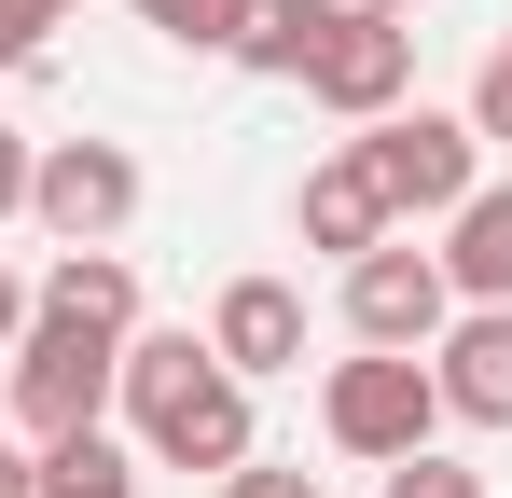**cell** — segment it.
<instances>
[{"instance_id":"obj_15","label":"cell","mask_w":512,"mask_h":498,"mask_svg":"<svg viewBox=\"0 0 512 498\" xmlns=\"http://www.w3.org/2000/svg\"><path fill=\"white\" fill-rule=\"evenodd\" d=\"M139 28L180 42V56H222V42H236V0H139Z\"/></svg>"},{"instance_id":"obj_17","label":"cell","mask_w":512,"mask_h":498,"mask_svg":"<svg viewBox=\"0 0 512 498\" xmlns=\"http://www.w3.org/2000/svg\"><path fill=\"white\" fill-rule=\"evenodd\" d=\"M70 14L56 0H0V70H42V42H56Z\"/></svg>"},{"instance_id":"obj_4","label":"cell","mask_w":512,"mask_h":498,"mask_svg":"<svg viewBox=\"0 0 512 498\" xmlns=\"http://www.w3.org/2000/svg\"><path fill=\"white\" fill-rule=\"evenodd\" d=\"M360 166H374L388 222H443V208H471L485 139H471V111H388V125H360Z\"/></svg>"},{"instance_id":"obj_9","label":"cell","mask_w":512,"mask_h":498,"mask_svg":"<svg viewBox=\"0 0 512 498\" xmlns=\"http://www.w3.org/2000/svg\"><path fill=\"white\" fill-rule=\"evenodd\" d=\"M208 360H222L236 388L305 374V291H291V277H236V291L208 305Z\"/></svg>"},{"instance_id":"obj_16","label":"cell","mask_w":512,"mask_h":498,"mask_svg":"<svg viewBox=\"0 0 512 498\" xmlns=\"http://www.w3.org/2000/svg\"><path fill=\"white\" fill-rule=\"evenodd\" d=\"M388 498H499V485L457 471V457H388Z\"/></svg>"},{"instance_id":"obj_5","label":"cell","mask_w":512,"mask_h":498,"mask_svg":"<svg viewBox=\"0 0 512 498\" xmlns=\"http://www.w3.org/2000/svg\"><path fill=\"white\" fill-rule=\"evenodd\" d=\"M291 83H305L319 111H346V125H388V111L416 97V28H402V14H346V0H333Z\"/></svg>"},{"instance_id":"obj_22","label":"cell","mask_w":512,"mask_h":498,"mask_svg":"<svg viewBox=\"0 0 512 498\" xmlns=\"http://www.w3.org/2000/svg\"><path fill=\"white\" fill-rule=\"evenodd\" d=\"M0 498H42V457H14V443H0Z\"/></svg>"},{"instance_id":"obj_10","label":"cell","mask_w":512,"mask_h":498,"mask_svg":"<svg viewBox=\"0 0 512 498\" xmlns=\"http://www.w3.org/2000/svg\"><path fill=\"white\" fill-rule=\"evenodd\" d=\"M443 291L457 305H512V180H471V208H443Z\"/></svg>"},{"instance_id":"obj_7","label":"cell","mask_w":512,"mask_h":498,"mask_svg":"<svg viewBox=\"0 0 512 498\" xmlns=\"http://www.w3.org/2000/svg\"><path fill=\"white\" fill-rule=\"evenodd\" d=\"M443 319H457V291H443V263H429L416 236H374L360 263H346V332H360V346H416L429 360Z\"/></svg>"},{"instance_id":"obj_19","label":"cell","mask_w":512,"mask_h":498,"mask_svg":"<svg viewBox=\"0 0 512 498\" xmlns=\"http://www.w3.org/2000/svg\"><path fill=\"white\" fill-rule=\"evenodd\" d=\"M222 498H319V471H263V457H236V471H222Z\"/></svg>"},{"instance_id":"obj_23","label":"cell","mask_w":512,"mask_h":498,"mask_svg":"<svg viewBox=\"0 0 512 498\" xmlns=\"http://www.w3.org/2000/svg\"><path fill=\"white\" fill-rule=\"evenodd\" d=\"M346 14H402V28H416V0H346Z\"/></svg>"},{"instance_id":"obj_20","label":"cell","mask_w":512,"mask_h":498,"mask_svg":"<svg viewBox=\"0 0 512 498\" xmlns=\"http://www.w3.org/2000/svg\"><path fill=\"white\" fill-rule=\"evenodd\" d=\"M28 153H42V139H28V125H0V222H28Z\"/></svg>"},{"instance_id":"obj_1","label":"cell","mask_w":512,"mask_h":498,"mask_svg":"<svg viewBox=\"0 0 512 498\" xmlns=\"http://www.w3.org/2000/svg\"><path fill=\"white\" fill-rule=\"evenodd\" d=\"M111 402L139 415V443H153L167 471H236V457H250V388L208 360V332H125Z\"/></svg>"},{"instance_id":"obj_11","label":"cell","mask_w":512,"mask_h":498,"mask_svg":"<svg viewBox=\"0 0 512 498\" xmlns=\"http://www.w3.org/2000/svg\"><path fill=\"white\" fill-rule=\"evenodd\" d=\"M291 222H305V249H333V263H360L374 236H402V222H388V194H374V166H360V139H346L333 166H305Z\"/></svg>"},{"instance_id":"obj_8","label":"cell","mask_w":512,"mask_h":498,"mask_svg":"<svg viewBox=\"0 0 512 498\" xmlns=\"http://www.w3.org/2000/svg\"><path fill=\"white\" fill-rule=\"evenodd\" d=\"M429 388L457 429H512V305H457L429 332Z\"/></svg>"},{"instance_id":"obj_12","label":"cell","mask_w":512,"mask_h":498,"mask_svg":"<svg viewBox=\"0 0 512 498\" xmlns=\"http://www.w3.org/2000/svg\"><path fill=\"white\" fill-rule=\"evenodd\" d=\"M28 305H42V319H97V332H139V263H125V249H56Z\"/></svg>"},{"instance_id":"obj_14","label":"cell","mask_w":512,"mask_h":498,"mask_svg":"<svg viewBox=\"0 0 512 498\" xmlns=\"http://www.w3.org/2000/svg\"><path fill=\"white\" fill-rule=\"evenodd\" d=\"M42 498H139V471L111 429H70V443H42Z\"/></svg>"},{"instance_id":"obj_18","label":"cell","mask_w":512,"mask_h":498,"mask_svg":"<svg viewBox=\"0 0 512 498\" xmlns=\"http://www.w3.org/2000/svg\"><path fill=\"white\" fill-rule=\"evenodd\" d=\"M471 139H512V42L471 70Z\"/></svg>"},{"instance_id":"obj_3","label":"cell","mask_w":512,"mask_h":498,"mask_svg":"<svg viewBox=\"0 0 512 498\" xmlns=\"http://www.w3.org/2000/svg\"><path fill=\"white\" fill-rule=\"evenodd\" d=\"M319 429H333V457H429V429H443V388H429L416 346H360L333 360V388H319Z\"/></svg>"},{"instance_id":"obj_2","label":"cell","mask_w":512,"mask_h":498,"mask_svg":"<svg viewBox=\"0 0 512 498\" xmlns=\"http://www.w3.org/2000/svg\"><path fill=\"white\" fill-rule=\"evenodd\" d=\"M111 374H125V332L42 319V305H28V332H14V429H28V443L97 429V415H111Z\"/></svg>"},{"instance_id":"obj_13","label":"cell","mask_w":512,"mask_h":498,"mask_svg":"<svg viewBox=\"0 0 512 498\" xmlns=\"http://www.w3.org/2000/svg\"><path fill=\"white\" fill-rule=\"evenodd\" d=\"M319 14H333V0H236V42H222V56L263 70V83H291V70H305V42H319Z\"/></svg>"},{"instance_id":"obj_6","label":"cell","mask_w":512,"mask_h":498,"mask_svg":"<svg viewBox=\"0 0 512 498\" xmlns=\"http://www.w3.org/2000/svg\"><path fill=\"white\" fill-rule=\"evenodd\" d=\"M28 222L56 249H111L139 222V153L125 139H42L28 153Z\"/></svg>"},{"instance_id":"obj_21","label":"cell","mask_w":512,"mask_h":498,"mask_svg":"<svg viewBox=\"0 0 512 498\" xmlns=\"http://www.w3.org/2000/svg\"><path fill=\"white\" fill-rule=\"evenodd\" d=\"M14 332H28V277L0 263V360H14Z\"/></svg>"},{"instance_id":"obj_24","label":"cell","mask_w":512,"mask_h":498,"mask_svg":"<svg viewBox=\"0 0 512 498\" xmlns=\"http://www.w3.org/2000/svg\"><path fill=\"white\" fill-rule=\"evenodd\" d=\"M56 14H84V0H56Z\"/></svg>"}]
</instances>
